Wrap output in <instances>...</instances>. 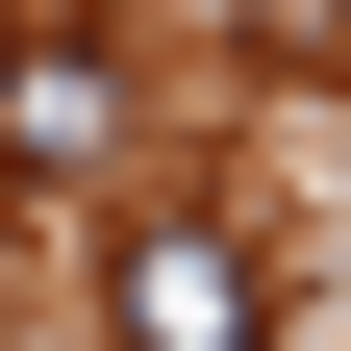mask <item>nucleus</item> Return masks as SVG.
Wrapping results in <instances>:
<instances>
[{
	"instance_id": "f257e3e1",
	"label": "nucleus",
	"mask_w": 351,
	"mask_h": 351,
	"mask_svg": "<svg viewBox=\"0 0 351 351\" xmlns=\"http://www.w3.org/2000/svg\"><path fill=\"white\" fill-rule=\"evenodd\" d=\"M101 326H125V351H251V251L201 226V201H151L125 276H101Z\"/></svg>"
},
{
	"instance_id": "f03ea898",
	"label": "nucleus",
	"mask_w": 351,
	"mask_h": 351,
	"mask_svg": "<svg viewBox=\"0 0 351 351\" xmlns=\"http://www.w3.org/2000/svg\"><path fill=\"white\" fill-rule=\"evenodd\" d=\"M101 125H125V51L51 0V25L0 51V176H101Z\"/></svg>"
}]
</instances>
